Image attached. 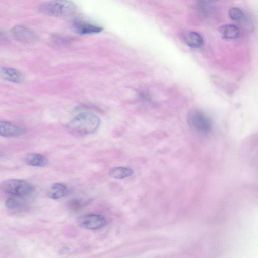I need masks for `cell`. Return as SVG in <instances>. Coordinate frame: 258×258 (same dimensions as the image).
I'll use <instances>...</instances> for the list:
<instances>
[{
    "label": "cell",
    "mask_w": 258,
    "mask_h": 258,
    "mask_svg": "<svg viewBox=\"0 0 258 258\" xmlns=\"http://www.w3.org/2000/svg\"><path fill=\"white\" fill-rule=\"evenodd\" d=\"M100 124L99 118L90 112H82L67 124L68 130L76 135H86L95 132Z\"/></svg>",
    "instance_id": "6da1fadb"
},
{
    "label": "cell",
    "mask_w": 258,
    "mask_h": 258,
    "mask_svg": "<svg viewBox=\"0 0 258 258\" xmlns=\"http://www.w3.org/2000/svg\"><path fill=\"white\" fill-rule=\"evenodd\" d=\"M39 11L45 15L58 17L73 14L76 9L75 4L70 0H51L40 5Z\"/></svg>",
    "instance_id": "7a4b0ae2"
},
{
    "label": "cell",
    "mask_w": 258,
    "mask_h": 258,
    "mask_svg": "<svg viewBox=\"0 0 258 258\" xmlns=\"http://www.w3.org/2000/svg\"><path fill=\"white\" fill-rule=\"evenodd\" d=\"M3 192L17 196H25L32 191L31 185L26 181L18 179H8L0 185Z\"/></svg>",
    "instance_id": "3957f363"
},
{
    "label": "cell",
    "mask_w": 258,
    "mask_h": 258,
    "mask_svg": "<svg viewBox=\"0 0 258 258\" xmlns=\"http://www.w3.org/2000/svg\"><path fill=\"white\" fill-rule=\"evenodd\" d=\"M188 122L195 130L203 133L209 132L212 127L210 120L203 112L194 110L188 115Z\"/></svg>",
    "instance_id": "277c9868"
},
{
    "label": "cell",
    "mask_w": 258,
    "mask_h": 258,
    "mask_svg": "<svg viewBox=\"0 0 258 258\" xmlns=\"http://www.w3.org/2000/svg\"><path fill=\"white\" fill-rule=\"evenodd\" d=\"M77 222L83 228L96 230L104 227L107 222L106 218L101 215L89 214L79 217Z\"/></svg>",
    "instance_id": "5b68a950"
},
{
    "label": "cell",
    "mask_w": 258,
    "mask_h": 258,
    "mask_svg": "<svg viewBox=\"0 0 258 258\" xmlns=\"http://www.w3.org/2000/svg\"><path fill=\"white\" fill-rule=\"evenodd\" d=\"M13 37L18 41L24 43L34 42L37 38L36 35L29 28L23 25H16L11 29Z\"/></svg>",
    "instance_id": "8992f818"
},
{
    "label": "cell",
    "mask_w": 258,
    "mask_h": 258,
    "mask_svg": "<svg viewBox=\"0 0 258 258\" xmlns=\"http://www.w3.org/2000/svg\"><path fill=\"white\" fill-rule=\"evenodd\" d=\"M26 132L23 127L5 121H0V136L7 138L16 137Z\"/></svg>",
    "instance_id": "52a82bcc"
},
{
    "label": "cell",
    "mask_w": 258,
    "mask_h": 258,
    "mask_svg": "<svg viewBox=\"0 0 258 258\" xmlns=\"http://www.w3.org/2000/svg\"><path fill=\"white\" fill-rule=\"evenodd\" d=\"M73 25L76 31L82 35L98 33L103 30L101 27L79 20H75Z\"/></svg>",
    "instance_id": "ba28073f"
},
{
    "label": "cell",
    "mask_w": 258,
    "mask_h": 258,
    "mask_svg": "<svg viewBox=\"0 0 258 258\" xmlns=\"http://www.w3.org/2000/svg\"><path fill=\"white\" fill-rule=\"evenodd\" d=\"M0 77L8 81L19 83L24 80L23 74L19 70L7 67L0 68Z\"/></svg>",
    "instance_id": "9c48e42d"
},
{
    "label": "cell",
    "mask_w": 258,
    "mask_h": 258,
    "mask_svg": "<svg viewBox=\"0 0 258 258\" xmlns=\"http://www.w3.org/2000/svg\"><path fill=\"white\" fill-rule=\"evenodd\" d=\"M219 32L222 37L226 39H235L240 34L239 28L233 24H225L219 28Z\"/></svg>",
    "instance_id": "30bf717a"
},
{
    "label": "cell",
    "mask_w": 258,
    "mask_h": 258,
    "mask_svg": "<svg viewBox=\"0 0 258 258\" xmlns=\"http://www.w3.org/2000/svg\"><path fill=\"white\" fill-rule=\"evenodd\" d=\"M184 40L186 44L192 48H198L203 44V39L198 33L189 31L186 33L184 36Z\"/></svg>",
    "instance_id": "8fae6325"
},
{
    "label": "cell",
    "mask_w": 258,
    "mask_h": 258,
    "mask_svg": "<svg viewBox=\"0 0 258 258\" xmlns=\"http://www.w3.org/2000/svg\"><path fill=\"white\" fill-rule=\"evenodd\" d=\"M27 164L32 166L41 167L48 163L47 159L43 155L38 153H30L25 158Z\"/></svg>",
    "instance_id": "7c38bea8"
},
{
    "label": "cell",
    "mask_w": 258,
    "mask_h": 258,
    "mask_svg": "<svg viewBox=\"0 0 258 258\" xmlns=\"http://www.w3.org/2000/svg\"><path fill=\"white\" fill-rule=\"evenodd\" d=\"M67 187L61 183L53 184L47 192L48 197L51 199L56 200L63 197L66 194Z\"/></svg>",
    "instance_id": "4fadbf2b"
},
{
    "label": "cell",
    "mask_w": 258,
    "mask_h": 258,
    "mask_svg": "<svg viewBox=\"0 0 258 258\" xmlns=\"http://www.w3.org/2000/svg\"><path fill=\"white\" fill-rule=\"evenodd\" d=\"M133 174L132 169L124 167H117L111 169L109 172L110 177L115 179H122Z\"/></svg>",
    "instance_id": "5bb4252c"
},
{
    "label": "cell",
    "mask_w": 258,
    "mask_h": 258,
    "mask_svg": "<svg viewBox=\"0 0 258 258\" xmlns=\"http://www.w3.org/2000/svg\"><path fill=\"white\" fill-rule=\"evenodd\" d=\"M229 15L231 19L235 21H239L244 17L242 11L237 7H233L230 9Z\"/></svg>",
    "instance_id": "9a60e30c"
},
{
    "label": "cell",
    "mask_w": 258,
    "mask_h": 258,
    "mask_svg": "<svg viewBox=\"0 0 258 258\" xmlns=\"http://www.w3.org/2000/svg\"><path fill=\"white\" fill-rule=\"evenodd\" d=\"M6 206L9 209H15L20 206V203L15 199L10 198L6 201Z\"/></svg>",
    "instance_id": "2e32d148"
},
{
    "label": "cell",
    "mask_w": 258,
    "mask_h": 258,
    "mask_svg": "<svg viewBox=\"0 0 258 258\" xmlns=\"http://www.w3.org/2000/svg\"><path fill=\"white\" fill-rule=\"evenodd\" d=\"M81 206V204L79 200H74L71 202V204H70V207L72 208L73 209H76L79 208V207Z\"/></svg>",
    "instance_id": "e0dca14e"
},
{
    "label": "cell",
    "mask_w": 258,
    "mask_h": 258,
    "mask_svg": "<svg viewBox=\"0 0 258 258\" xmlns=\"http://www.w3.org/2000/svg\"><path fill=\"white\" fill-rule=\"evenodd\" d=\"M7 40V38L5 34L0 32V43H2Z\"/></svg>",
    "instance_id": "ac0fdd59"
}]
</instances>
